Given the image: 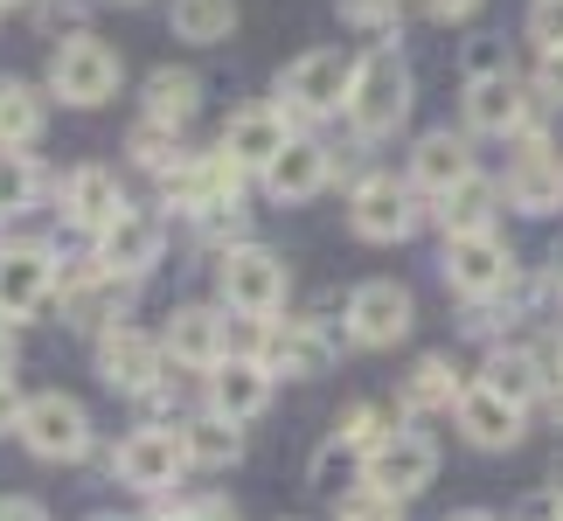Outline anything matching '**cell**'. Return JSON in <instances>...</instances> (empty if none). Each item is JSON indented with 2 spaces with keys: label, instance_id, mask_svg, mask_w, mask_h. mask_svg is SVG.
Instances as JSON below:
<instances>
[{
  "label": "cell",
  "instance_id": "1",
  "mask_svg": "<svg viewBox=\"0 0 563 521\" xmlns=\"http://www.w3.org/2000/svg\"><path fill=\"white\" fill-rule=\"evenodd\" d=\"M119 77H125V63L112 42H98L91 29H70L56 42V56H49V98L63 104H77V112H91V104H104L119 91Z\"/></svg>",
  "mask_w": 563,
  "mask_h": 521
},
{
  "label": "cell",
  "instance_id": "2",
  "mask_svg": "<svg viewBox=\"0 0 563 521\" xmlns=\"http://www.w3.org/2000/svg\"><path fill=\"white\" fill-rule=\"evenodd\" d=\"M410 112V70H404V56L389 49H369L355 63V84H349V119H355V133L362 140H383V133H397Z\"/></svg>",
  "mask_w": 563,
  "mask_h": 521
},
{
  "label": "cell",
  "instance_id": "3",
  "mask_svg": "<svg viewBox=\"0 0 563 521\" xmlns=\"http://www.w3.org/2000/svg\"><path fill=\"white\" fill-rule=\"evenodd\" d=\"M14 431L35 459H84V452H91V418H84V403L63 397V389H42V397L21 403Z\"/></svg>",
  "mask_w": 563,
  "mask_h": 521
},
{
  "label": "cell",
  "instance_id": "4",
  "mask_svg": "<svg viewBox=\"0 0 563 521\" xmlns=\"http://www.w3.org/2000/svg\"><path fill=\"white\" fill-rule=\"evenodd\" d=\"M286 265L265 251V244H244V251H223V265H216V292H223V307L236 313H251V320H265L286 307Z\"/></svg>",
  "mask_w": 563,
  "mask_h": 521
},
{
  "label": "cell",
  "instance_id": "5",
  "mask_svg": "<svg viewBox=\"0 0 563 521\" xmlns=\"http://www.w3.org/2000/svg\"><path fill=\"white\" fill-rule=\"evenodd\" d=\"M349 84H355V63L341 49H307L278 70V98H292V112L307 119H328V112H349Z\"/></svg>",
  "mask_w": 563,
  "mask_h": 521
},
{
  "label": "cell",
  "instance_id": "6",
  "mask_svg": "<svg viewBox=\"0 0 563 521\" xmlns=\"http://www.w3.org/2000/svg\"><path fill=\"white\" fill-rule=\"evenodd\" d=\"M445 286L460 299H494L515 286V257L494 230L481 236H445Z\"/></svg>",
  "mask_w": 563,
  "mask_h": 521
},
{
  "label": "cell",
  "instance_id": "7",
  "mask_svg": "<svg viewBox=\"0 0 563 521\" xmlns=\"http://www.w3.org/2000/svg\"><path fill=\"white\" fill-rule=\"evenodd\" d=\"M410 320H418V307H410V292L397 278H369V286L349 292V341L355 347H397L410 334Z\"/></svg>",
  "mask_w": 563,
  "mask_h": 521
},
{
  "label": "cell",
  "instance_id": "8",
  "mask_svg": "<svg viewBox=\"0 0 563 521\" xmlns=\"http://www.w3.org/2000/svg\"><path fill=\"white\" fill-rule=\"evenodd\" d=\"M112 473L133 494H167L188 473V445H181V431H133L119 452H112Z\"/></svg>",
  "mask_w": 563,
  "mask_h": 521
},
{
  "label": "cell",
  "instance_id": "9",
  "mask_svg": "<svg viewBox=\"0 0 563 521\" xmlns=\"http://www.w3.org/2000/svg\"><path fill=\"white\" fill-rule=\"evenodd\" d=\"M362 473H369V487L410 501V494H424L431 473H439V445H431L424 431H389V439L369 452V466H362Z\"/></svg>",
  "mask_w": 563,
  "mask_h": 521
},
{
  "label": "cell",
  "instance_id": "10",
  "mask_svg": "<svg viewBox=\"0 0 563 521\" xmlns=\"http://www.w3.org/2000/svg\"><path fill=\"white\" fill-rule=\"evenodd\" d=\"M56 292V257L42 244H8L0 251V320H35Z\"/></svg>",
  "mask_w": 563,
  "mask_h": 521
},
{
  "label": "cell",
  "instance_id": "11",
  "mask_svg": "<svg viewBox=\"0 0 563 521\" xmlns=\"http://www.w3.org/2000/svg\"><path fill=\"white\" fill-rule=\"evenodd\" d=\"M349 223H355V236H369V244H397V236L418 230V202H410V188L397 174H369L349 202Z\"/></svg>",
  "mask_w": 563,
  "mask_h": 521
},
{
  "label": "cell",
  "instance_id": "12",
  "mask_svg": "<svg viewBox=\"0 0 563 521\" xmlns=\"http://www.w3.org/2000/svg\"><path fill=\"white\" fill-rule=\"evenodd\" d=\"M292 146V125H286V112L278 104H244L230 125H223V140H216V154H230L244 174H265L278 154Z\"/></svg>",
  "mask_w": 563,
  "mask_h": 521
},
{
  "label": "cell",
  "instance_id": "13",
  "mask_svg": "<svg viewBox=\"0 0 563 521\" xmlns=\"http://www.w3.org/2000/svg\"><path fill=\"white\" fill-rule=\"evenodd\" d=\"M466 125H473V133H529L536 112L522 98V77H515V70L466 77Z\"/></svg>",
  "mask_w": 563,
  "mask_h": 521
},
{
  "label": "cell",
  "instance_id": "14",
  "mask_svg": "<svg viewBox=\"0 0 563 521\" xmlns=\"http://www.w3.org/2000/svg\"><path fill=\"white\" fill-rule=\"evenodd\" d=\"M161 355H167L161 341H146L140 328L119 320V328H104V341H98V376L112 389H125V397H146L154 376H161Z\"/></svg>",
  "mask_w": 563,
  "mask_h": 521
},
{
  "label": "cell",
  "instance_id": "15",
  "mask_svg": "<svg viewBox=\"0 0 563 521\" xmlns=\"http://www.w3.org/2000/svg\"><path fill=\"white\" fill-rule=\"evenodd\" d=\"M161 244H167L161 215H140V209H125L119 223L98 236V265L112 271V278H146V271L161 265Z\"/></svg>",
  "mask_w": 563,
  "mask_h": 521
},
{
  "label": "cell",
  "instance_id": "16",
  "mask_svg": "<svg viewBox=\"0 0 563 521\" xmlns=\"http://www.w3.org/2000/svg\"><path fill=\"white\" fill-rule=\"evenodd\" d=\"M265 403H272V368L257 355H230V362L209 368V410H216V418L251 424Z\"/></svg>",
  "mask_w": 563,
  "mask_h": 521
},
{
  "label": "cell",
  "instance_id": "17",
  "mask_svg": "<svg viewBox=\"0 0 563 521\" xmlns=\"http://www.w3.org/2000/svg\"><path fill=\"white\" fill-rule=\"evenodd\" d=\"M161 347H167L181 368H202V376H209L216 362H230V320L216 313V307H181L175 320H167Z\"/></svg>",
  "mask_w": 563,
  "mask_h": 521
},
{
  "label": "cell",
  "instance_id": "18",
  "mask_svg": "<svg viewBox=\"0 0 563 521\" xmlns=\"http://www.w3.org/2000/svg\"><path fill=\"white\" fill-rule=\"evenodd\" d=\"M257 362H265L272 376H328L334 341L320 334V320H286V328H272L257 341Z\"/></svg>",
  "mask_w": 563,
  "mask_h": 521
},
{
  "label": "cell",
  "instance_id": "19",
  "mask_svg": "<svg viewBox=\"0 0 563 521\" xmlns=\"http://www.w3.org/2000/svg\"><path fill=\"white\" fill-rule=\"evenodd\" d=\"M63 215H70L77 230H91L104 236L125 215V188H119V174L112 167H77L70 181H63Z\"/></svg>",
  "mask_w": 563,
  "mask_h": 521
},
{
  "label": "cell",
  "instance_id": "20",
  "mask_svg": "<svg viewBox=\"0 0 563 521\" xmlns=\"http://www.w3.org/2000/svg\"><path fill=\"white\" fill-rule=\"evenodd\" d=\"M460 431L481 452H508V445H522V403H508V397H494L487 383H473V389H460Z\"/></svg>",
  "mask_w": 563,
  "mask_h": 521
},
{
  "label": "cell",
  "instance_id": "21",
  "mask_svg": "<svg viewBox=\"0 0 563 521\" xmlns=\"http://www.w3.org/2000/svg\"><path fill=\"white\" fill-rule=\"evenodd\" d=\"M501 202H515L522 215H550V209H563V160L550 154L543 140H529V154L508 167Z\"/></svg>",
  "mask_w": 563,
  "mask_h": 521
},
{
  "label": "cell",
  "instance_id": "22",
  "mask_svg": "<svg viewBox=\"0 0 563 521\" xmlns=\"http://www.w3.org/2000/svg\"><path fill=\"white\" fill-rule=\"evenodd\" d=\"M328 146H313V140H292L286 154H278L265 167V188H272V202H307V195L328 188Z\"/></svg>",
  "mask_w": 563,
  "mask_h": 521
},
{
  "label": "cell",
  "instance_id": "23",
  "mask_svg": "<svg viewBox=\"0 0 563 521\" xmlns=\"http://www.w3.org/2000/svg\"><path fill=\"white\" fill-rule=\"evenodd\" d=\"M481 383L494 389V397H508V403H536L550 389V362L536 355V347H494Z\"/></svg>",
  "mask_w": 563,
  "mask_h": 521
},
{
  "label": "cell",
  "instance_id": "24",
  "mask_svg": "<svg viewBox=\"0 0 563 521\" xmlns=\"http://www.w3.org/2000/svg\"><path fill=\"white\" fill-rule=\"evenodd\" d=\"M466 174H473V154H466V140H452V133H424L418 154H410V181L431 188V195H452Z\"/></svg>",
  "mask_w": 563,
  "mask_h": 521
},
{
  "label": "cell",
  "instance_id": "25",
  "mask_svg": "<svg viewBox=\"0 0 563 521\" xmlns=\"http://www.w3.org/2000/svg\"><path fill=\"white\" fill-rule=\"evenodd\" d=\"M494 209H501V188L481 181V174H466L452 195H439V223H445V236H481V230H494Z\"/></svg>",
  "mask_w": 563,
  "mask_h": 521
},
{
  "label": "cell",
  "instance_id": "26",
  "mask_svg": "<svg viewBox=\"0 0 563 521\" xmlns=\"http://www.w3.org/2000/svg\"><path fill=\"white\" fill-rule=\"evenodd\" d=\"M181 445H188V466H209V473L244 459V431H236L230 418H216V410L195 418V424H181Z\"/></svg>",
  "mask_w": 563,
  "mask_h": 521
},
{
  "label": "cell",
  "instance_id": "27",
  "mask_svg": "<svg viewBox=\"0 0 563 521\" xmlns=\"http://www.w3.org/2000/svg\"><path fill=\"white\" fill-rule=\"evenodd\" d=\"M35 140H42V91L35 84H0V154H21Z\"/></svg>",
  "mask_w": 563,
  "mask_h": 521
},
{
  "label": "cell",
  "instance_id": "28",
  "mask_svg": "<svg viewBox=\"0 0 563 521\" xmlns=\"http://www.w3.org/2000/svg\"><path fill=\"white\" fill-rule=\"evenodd\" d=\"M195 104H202V77H195V70H154V77H146V119L188 125Z\"/></svg>",
  "mask_w": 563,
  "mask_h": 521
},
{
  "label": "cell",
  "instance_id": "29",
  "mask_svg": "<svg viewBox=\"0 0 563 521\" xmlns=\"http://www.w3.org/2000/svg\"><path fill=\"white\" fill-rule=\"evenodd\" d=\"M175 35L181 42H202V49H216V42L236 35V0H175Z\"/></svg>",
  "mask_w": 563,
  "mask_h": 521
},
{
  "label": "cell",
  "instance_id": "30",
  "mask_svg": "<svg viewBox=\"0 0 563 521\" xmlns=\"http://www.w3.org/2000/svg\"><path fill=\"white\" fill-rule=\"evenodd\" d=\"M460 368H452L445 355H424L418 368H410V383H404V403L410 410H452V403H460Z\"/></svg>",
  "mask_w": 563,
  "mask_h": 521
},
{
  "label": "cell",
  "instance_id": "31",
  "mask_svg": "<svg viewBox=\"0 0 563 521\" xmlns=\"http://www.w3.org/2000/svg\"><path fill=\"white\" fill-rule=\"evenodd\" d=\"M133 160H140V167H154L161 181H167V174H175V167L188 160V154H181V125H161V119H146L140 133H133Z\"/></svg>",
  "mask_w": 563,
  "mask_h": 521
},
{
  "label": "cell",
  "instance_id": "32",
  "mask_svg": "<svg viewBox=\"0 0 563 521\" xmlns=\"http://www.w3.org/2000/svg\"><path fill=\"white\" fill-rule=\"evenodd\" d=\"M35 188H42V174L29 154H0V215H21L35 202Z\"/></svg>",
  "mask_w": 563,
  "mask_h": 521
},
{
  "label": "cell",
  "instance_id": "33",
  "mask_svg": "<svg viewBox=\"0 0 563 521\" xmlns=\"http://www.w3.org/2000/svg\"><path fill=\"white\" fill-rule=\"evenodd\" d=\"M383 439H389V431H383V410L376 403H355L349 418L334 424V445H355V452H376Z\"/></svg>",
  "mask_w": 563,
  "mask_h": 521
},
{
  "label": "cell",
  "instance_id": "34",
  "mask_svg": "<svg viewBox=\"0 0 563 521\" xmlns=\"http://www.w3.org/2000/svg\"><path fill=\"white\" fill-rule=\"evenodd\" d=\"M334 521H404V501H397V494H383V487H355Z\"/></svg>",
  "mask_w": 563,
  "mask_h": 521
},
{
  "label": "cell",
  "instance_id": "35",
  "mask_svg": "<svg viewBox=\"0 0 563 521\" xmlns=\"http://www.w3.org/2000/svg\"><path fill=\"white\" fill-rule=\"evenodd\" d=\"M529 35L543 42V49H563V0H536V8H529Z\"/></svg>",
  "mask_w": 563,
  "mask_h": 521
},
{
  "label": "cell",
  "instance_id": "36",
  "mask_svg": "<svg viewBox=\"0 0 563 521\" xmlns=\"http://www.w3.org/2000/svg\"><path fill=\"white\" fill-rule=\"evenodd\" d=\"M341 21H355V29H389V21H397V0H341Z\"/></svg>",
  "mask_w": 563,
  "mask_h": 521
},
{
  "label": "cell",
  "instance_id": "37",
  "mask_svg": "<svg viewBox=\"0 0 563 521\" xmlns=\"http://www.w3.org/2000/svg\"><path fill=\"white\" fill-rule=\"evenodd\" d=\"M161 521H236L223 501H181V508H161Z\"/></svg>",
  "mask_w": 563,
  "mask_h": 521
},
{
  "label": "cell",
  "instance_id": "38",
  "mask_svg": "<svg viewBox=\"0 0 563 521\" xmlns=\"http://www.w3.org/2000/svg\"><path fill=\"white\" fill-rule=\"evenodd\" d=\"M536 77H543V98L563 104V49H543V70H536Z\"/></svg>",
  "mask_w": 563,
  "mask_h": 521
},
{
  "label": "cell",
  "instance_id": "39",
  "mask_svg": "<svg viewBox=\"0 0 563 521\" xmlns=\"http://www.w3.org/2000/svg\"><path fill=\"white\" fill-rule=\"evenodd\" d=\"M481 0H418V14H431V21H466Z\"/></svg>",
  "mask_w": 563,
  "mask_h": 521
},
{
  "label": "cell",
  "instance_id": "40",
  "mask_svg": "<svg viewBox=\"0 0 563 521\" xmlns=\"http://www.w3.org/2000/svg\"><path fill=\"white\" fill-rule=\"evenodd\" d=\"M84 14V0H42V21H49V29H56V21H77Z\"/></svg>",
  "mask_w": 563,
  "mask_h": 521
},
{
  "label": "cell",
  "instance_id": "41",
  "mask_svg": "<svg viewBox=\"0 0 563 521\" xmlns=\"http://www.w3.org/2000/svg\"><path fill=\"white\" fill-rule=\"evenodd\" d=\"M21 424V397H14V383H0V431H14Z\"/></svg>",
  "mask_w": 563,
  "mask_h": 521
},
{
  "label": "cell",
  "instance_id": "42",
  "mask_svg": "<svg viewBox=\"0 0 563 521\" xmlns=\"http://www.w3.org/2000/svg\"><path fill=\"white\" fill-rule=\"evenodd\" d=\"M0 521H49L35 501H0Z\"/></svg>",
  "mask_w": 563,
  "mask_h": 521
},
{
  "label": "cell",
  "instance_id": "43",
  "mask_svg": "<svg viewBox=\"0 0 563 521\" xmlns=\"http://www.w3.org/2000/svg\"><path fill=\"white\" fill-rule=\"evenodd\" d=\"M0 383H14V334L0 328Z\"/></svg>",
  "mask_w": 563,
  "mask_h": 521
},
{
  "label": "cell",
  "instance_id": "44",
  "mask_svg": "<svg viewBox=\"0 0 563 521\" xmlns=\"http://www.w3.org/2000/svg\"><path fill=\"white\" fill-rule=\"evenodd\" d=\"M550 494L563 501V452H556V466H550Z\"/></svg>",
  "mask_w": 563,
  "mask_h": 521
},
{
  "label": "cell",
  "instance_id": "45",
  "mask_svg": "<svg viewBox=\"0 0 563 521\" xmlns=\"http://www.w3.org/2000/svg\"><path fill=\"white\" fill-rule=\"evenodd\" d=\"M452 521H494V514H452Z\"/></svg>",
  "mask_w": 563,
  "mask_h": 521
},
{
  "label": "cell",
  "instance_id": "46",
  "mask_svg": "<svg viewBox=\"0 0 563 521\" xmlns=\"http://www.w3.org/2000/svg\"><path fill=\"white\" fill-rule=\"evenodd\" d=\"M0 8H8V0H0Z\"/></svg>",
  "mask_w": 563,
  "mask_h": 521
},
{
  "label": "cell",
  "instance_id": "47",
  "mask_svg": "<svg viewBox=\"0 0 563 521\" xmlns=\"http://www.w3.org/2000/svg\"><path fill=\"white\" fill-rule=\"evenodd\" d=\"M104 521H112V514H104Z\"/></svg>",
  "mask_w": 563,
  "mask_h": 521
}]
</instances>
